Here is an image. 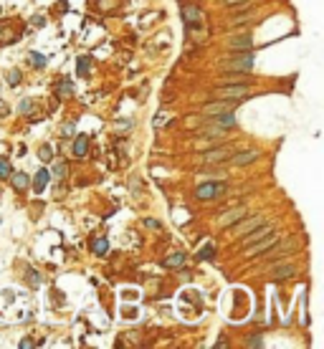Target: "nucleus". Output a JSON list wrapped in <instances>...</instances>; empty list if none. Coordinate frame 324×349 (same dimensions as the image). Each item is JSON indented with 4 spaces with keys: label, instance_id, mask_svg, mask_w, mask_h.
<instances>
[{
    "label": "nucleus",
    "instance_id": "dca6fc26",
    "mask_svg": "<svg viewBox=\"0 0 324 349\" xmlns=\"http://www.w3.org/2000/svg\"><path fill=\"white\" fill-rule=\"evenodd\" d=\"M86 150H89V137L79 134V137H76V142H74V154H76V157H84Z\"/></svg>",
    "mask_w": 324,
    "mask_h": 349
},
{
    "label": "nucleus",
    "instance_id": "a878e982",
    "mask_svg": "<svg viewBox=\"0 0 324 349\" xmlns=\"http://www.w3.org/2000/svg\"><path fill=\"white\" fill-rule=\"evenodd\" d=\"M8 84L10 86H18V71H10L8 74Z\"/></svg>",
    "mask_w": 324,
    "mask_h": 349
},
{
    "label": "nucleus",
    "instance_id": "1a4fd4ad",
    "mask_svg": "<svg viewBox=\"0 0 324 349\" xmlns=\"http://www.w3.org/2000/svg\"><path fill=\"white\" fill-rule=\"evenodd\" d=\"M231 154H233V150H231V147L210 150V152H205V154H203V162H226Z\"/></svg>",
    "mask_w": 324,
    "mask_h": 349
},
{
    "label": "nucleus",
    "instance_id": "6ab92c4d",
    "mask_svg": "<svg viewBox=\"0 0 324 349\" xmlns=\"http://www.w3.org/2000/svg\"><path fill=\"white\" fill-rule=\"evenodd\" d=\"M10 175H13V167H10V162L5 157H0V180H8Z\"/></svg>",
    "mask_w": 324,
    "mask_h": 349
},
{
    "label": "nucleus",
    "instance_id": "c756f323",
    "mask_svg": "<svg viewBox=\"0 0 324 349\" xmlns=\"http://www.w3.org/2000/svg\"><path fill=\"white\" fill-rule=\"evenodd\" d=\"M248 344H251V347H261V339H259V336H251Z\"/></svg>",
    "mask_w": 324,
    "mask_h": 349
},
{
    "label": "nucleus",
    "instance_id": "393cba45",
    "mask_svg": "<svg viewBox=\"0 0 324 349\" xmlns=\"http://www.w3.org/2000/svg\"><path fill=\"white\" fill-rule=\"evenodd\" d=\"M53 172H56V177H59V180L66 177V165H63V162H61V165H56V170H53Z\"/></svg>",
    "mask_w": 324,
    "mask_h": 349
},
{
    "label": "nucleus",
    "instance_id": "20e7f679",
    "mask_svg": "<svg viewBox=\"0 0 324 349\" xmlns=\"http://www.w3.org/2000/svg\"><path fill=\"white\" fill-rule=\"evenodd\" d=\"M223 193H226V185H220V182H205V185H200L195 190V197L198 200H216L220 197Z\"/></svg>",
    "mask_w": 324,
    "mask_h": 349
},
{
    "label": "nucleus",
    "instance_id": "39448f33",
    "mask_svg": "<svg viewBox=\"0 0 324 349\" xmlns=\"http://www.w3.org/2000/svg\"><path fill=\"white\" fill-rule=\"evenodd\" d=\"M236 106V101H228V99H218L213 104L203 106V117H216V114H223V111H231Z\"/></svg>",
    "mask_w": 324,
    "mask_h": 349
},
{
    "label": "nucleus",
    "instance_id": "4be33fe9",
    "mask_svg": "<svg viewBox=\"0 0 324 349\" xmlns=\"http://www.w3.org/2000/svg\"><path fill=\"white\" fill-rule=\"evenodd\" d=\"M76 69H79V74H81V76H86V74H89V59H86V56H84V59H79V63H76Z\"/></svg>",
    "mask_w": 324,
    "mask_h": 349
},
{
    "label": "nucleus",
    "instance_id": "f257e3e1",
    "mask_svg": "<svg viewBox=\"0 0 324 349\" xmlns=\"http://www.w3.org/2000/svg\"><path fill=\"white\" fill-rule=\"evenodd\" d=\"M248 94H251V84H226V86L213 89L216 99H228V101H241Z\"/></svg>",
    "mask_w": 324,
    "mask_h": 349
},
{
    "label": "nucleus",
    "instance_id": "9d476101",
    "mask_svg": "<svg viewBox=\"0 0 324 349\" xmlns=\"http://www.w3.org/2000/svg\"><path fill=\"white\" fill-rule=\"evenodd\" d=\"M183 20H185V26L187 28H195L200 20H203V13H200V8H183Z\"/></svg>",
    "mask_w": 324,
    "mask_h": 349
},
{
    "label": "nucleus",
    "instance_id": "423d86ee",
    "mask_svg": "<svg viewBox=\"0 0 324 349\" xmlns=\"http://www.w3.org/2000/svg\"><path fill=\"white\" fill-rule=\"evenodd\" d=\"M263 223V215H253V218H241L236 225H231L233 230H236V235H246V233H251L253 228H259V225Z\"/></svg>",
    "mask_w": 324,
    "mask_h": 349
},
{
    "label": "nucleus",
    "instance_id": "5701e85b",
    "mask_svg": "<svg viewBox=\"0 0 324 349\" xmlns=\"http://www.w3.org/2000/svg\"><path fill=\"white\" fill-rule=\"evenodd\" d=\"M28 281H31V286H41V278H38V273L33 271V268H28Z\"/></svg>",
    "mask_w": 324,
    "mask_h": 349
},
{
    "label": "nucleus",
    "instance_id": "a211bd4d",
    "mask_svg": "<svg viewBox=\"0 0 324 349\" xmlns=\"http://www.w3.org/2000/svg\"><path fill=\"white\" fill-rule=\"evenodd\" d=\"M162 263H165L167 268H177V266L185 263V256H183V253H175V256H170V258H165Z\"/></svg>",
    "mask_w": 324,
    "mask_h": 349
},
{
    "label": "nucleus",
    "instance_id": "aec40b11",
    "mask_svg": "<svg viewBox=\"0 0 324 349\" xmlns=\"http://www.w3.org/2000/svg\"><path fill=\"white\" fill-rule=\"evenodd\" d=\"M71 94H74L71 81H61V84H59V96H71Z\"/></svg>",
    "mask_w": 324,
    "mask_h": 349
},
{
    "label": "nucleus",
    "instance_id": "4468645a",
    "mask_svg": "<svg viewBox=\"0 0 324 349\" xmlns=\"http://www.w3.org/2000/svg\"><path fill=\"white\" fill-rule=\"evenodd\" d=\"M8 180H13V187L18 190V193H23V190H28V185H31V177H28L26 172H15V175H10Z\"/></svg>",
    "mask_w": 324,
    "mask_h": 349
},
{
    "label": "nucleus",
    "instance_id": "cd10ccee",
    "mask_svg": "<svg viewBox=\"0 0 324 349\" xmlns=\"http://www.w3.org/2000/svg\"><path fill=\"white\" fill-rule=\"evenodd\" d=\"M31 109H33V104H31V101H23V104H20V111H26V114H28Z\"/></svg>",
    "mask_w": 324,
    "mask_h": 349
},
{
    "label": "nucleus",
    "instance_id": "f8f14e48",
    "mask_svg": "<svg viewBox=\"0 0 324 349\" xmlns=\"http://www.w3.org/2000/svg\"><path fill=\"white\" fill-rule=\"evenodd\" d=\"M48 177H51V175H48L46 170H38V172H36V177H33V190H36L38 195H41L43 190L48 187Z\"/></svg>",
    "mask_w": 324,
    "mask_h": 349
},
{
    "label": "nucleus",
    "instance_id": "bb28decb",
    "mask_svg": "<svg viewBox=\"0 0 324 349\" xmlns=\"http://www.w3.org/2000/svg\"><path fill=\"white\" fill-rule=\"evenodd\" d=\"M41 154H43L41 160H46V162H48V160H51V147H43V150H41Z\"/></svg>",
    "mask_w": 324,
    "mask_h": 349
},
{
    "label": "nucleus",
    "instance_id": "7ed1b4c3",
    "mask_svg": "<svg viewBox=\"0 0 324 349\" xmlns=\"http://www.w3.org/2000/svg\"><path fill=\"white\" fill-rule=\"evenodd\" d=\"M276 243H278V235H276L274 230H269L266 235H261L259 241H253V243H251V248L246 251V256H259V253H266V251H271Z\"/></svg>",
    "mask_w": 324,
    "mask_h": 349
},
{
    "label": "nucleus",
    "instance_id": "f03ea898",
    "mask_svg": "<svg viewBox=\"0 0 324 349\" xmlns=\"http://www.w3.org/2000/svg\"><path fill=\"white\" fill-rule=\"evenodd\" d=\"M226 71H236V74H248L253 69V56L251 51H246V53H233L231 59H226L220 63Z\"/></svg>",
    "mask_w": 324,
    "mask_h": 349
},
{
    "label": "nucleus",
    "instance_id": "b1692460",
    "mask_svg": "<svg viewBox=\"0 0 324 349\" xmlns=\"http://www.w3.org/2000/svg\"><path fill=\"white\" fill-rule=\"evenodd\" d=\"M31 56H33V59H31V61H33V66H43V63H46V59H43L41 53H31Z\"/></svg>",
    "mask_w": 324,
    "mask_h": 349
},
{
    "label": "nucleus",
    "instance_id": "0eeeda50",
    "mask_svg": "<svg viewBox=\"0 0 324 349\" xmlns=\"http://www.w3.org/2000/svg\"><path fill=\"white\" fill-rule=\"evenodd\" d=\"M241 218H246V208L238 205V208H233L228 212H223L220 215V228H231V225H236Z\"/></svg>",
    "mask_w": 324,
    "mask_h": 349
},
{
    "label": "nucleus",
    "instance_id": "2eb2a0df",
    "mask_svg": "<svg viewBox=\"0 0 324 349\" xmlns=\"http://www.w3.org/2000/svg\"><path fill=\"white\" fill-rule=\"evenodd\" d=\"M296 276V268L294 266H278L274 271V278L276 281H284V278H294Z\"/></svg>",
    "mask_w": 324,
    "mask_h": 349
},
{
    "label": "nucleus",
    "instance_id": "6e6552de",
    "mask_svg": "<svg viewBox=\"0 0 324 349\" xmlns=\"http://www.w3.org/2000/svg\"><path fill=\"white\" fill-rule=\"evenodd\" d=\"M233 157V165H238V167H243V165H253L256 160L261 157V152L259 150H248V152H238V154H231Z\"/></svg>",
    "mask_w": 324,
    "mask_h": 349
},
{
    "label": "nucleus",
    "instance_id": "9b49d317",
    "mask_svg": "<svg viewBox=\"0 0 324 349\" xmlns=\"http://www.w3.org/2000/svg\"><path fill=\"white\" fill-rule=\"evenodd\" d=\"M228 46L233 51H251L253 48V38L248 36V33H243V36H236V38H231Z\"/></svg>",
    "mask_w": 324,
    "mask_h": 349
},
{
    "label": "nucleus",
    "instance_id": "ddd939ff",
    "mask_svg": "<svg viewBox=\"0 0 324 349\" xmlns=\"http://www.w3.org/2000/svg\"><path fill=\"white\" fill-rule=\"evenodd\" d=\"M210 119H213L216 121V127H228V129H233V127H236V119H233V114H231V111H223V114H216V117H210Z\"/></svg>",
    "mask_w": 324,
    "mask_h": 349
},
{
    "label": "nucleus",
    "instance_id": "c85d7f7f",
    "mask_svg": "<svg viewBox=\"0 0 324 349\" xmlns=\"http://www.w3.org/2000/svg\"><path fill=\"white\" fill-rule=\"evenodd\" d=\"M241 3H246V0H223V5H241Z\"/></svg>",
    "mask_w": 324,
    "mask_h": 349
},
{
    "label": "nucleus",
    "instance_id": "7c9ffc66",
    "mask_svg": "<svg viewBox=\"0 0 324 349\" xmlns=\"http://www.w3.org/2000/svg\"><path fill=\"white\" fill-rule=\"evenodd\" d=\"M144 223H147V228H160L157 220H144Z\"/></svg>",
    "mask_w": 324,
    "mask_h": 349
},
{
    "label": "nucleus",
    "instance_id": "f3484780",
    "mask_svg": "<svg viewBox=\"0 0 324 349\" xmlns=\"http://www.w3.org/2000/svg\"><path fill=\"white\" fill-rule=\"evenodd\" d=\"M92 251H94V256H104L109 251V241L107 238H94L92 241Z\"/></svg>",
    "mask_w": 324,
    "mask_h": 349
},
{
    "label": "nucleus",
    "instance_id": "412c9836",
    "mask_svg": "<svg viewBox=\"0 0 324 349\" xmlns=\"http://www.w3.org/2000/svg\"><path fill=\"white\" fill-rule=\"evenodd\" d=\"M216 256V245L213 243H208L205 248H200V253H198V258H213Z\"/></svg>",
    "mask_w": 324,
    "mask_h": 349
}]
</instances>
